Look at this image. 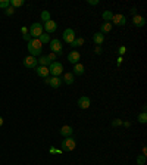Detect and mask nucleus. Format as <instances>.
<instances>
[{"label":"nucleus","mask_w":147,"mask_h":165,"mask_svg":"<svg viewBox=\"0 0 147 165\" xmlns=\"http://www.w3.org/2000/svg\"><path fill=\"white\" fill-rule=\"evenodd\" d=\"M28 52H30V56H38L43 52V44L40 43L38 39H31L28 41Z\"/></svg>","instance_id":"nucleus-1"},{"label":"nucleus","mask_w":147,"mask_h":165,"mask_svg":"<svg viewBox=\"0 0 147 165\" xmlns=\"http://www.w3.org/2000/svg\"><path fill=\"white\" fill-rule=\"evenodd\" d=\"M43 33H44L43 24H41V22H34V24H31V27H30V33L28 34H30L33 39H38Z\"/></svg>","instance_id":"nucleus-2"},{"label":"nucleus","mask_w":147,"mask_h":165,"mask_svg":"<svg viewBox=\"0 0 147 165\" xmlns=\"http://www.w3.org/2000/svg\"><path fill=\"white\" fill-rule=\"evenodd\" d=\"M77 147V142L74 137H65V140L62 142V151L63 152H72Z\"/></svg>","instance_id":"nucleus-3"},{"label":"nucleus","mask_w":147,"mask_h":165,"mask_svg":"<svg viewBox=\"0 0 147 165\" xmlns=\"http://www.w3.org/2000/svg\"><path fill=\"white\" fill-rule=\"evenodd\" d=\"M63 72V65L60 64V62H52L50 65H49V74H52L53 77H59L60 74Z\"/></svg>","instance_id":"nucleus-4"},{"label":"nucleus","mask_w":147,"mask_h":165,"mask_svg":"<svg viewBox=\"0 0 147 165\" xmlns=\"http://www.w3.org/2000/svg\"><path fill=\"white\" fill-rule=\"evenodd\" d=\"M50 50H52V53L58 55V56H60V55L63 53V49H62V43H60V40H58V39L50 40Z\"/></svg>","instance_id":"nucleus-5"},{"label":"nucleus","mask_w":147,"mask_h":165,"mask_svg":"<svg viewBox=\"0 0 147 165\" xmlns=\"http://www.w3.org/2000/svg\"><path fill=\"white\" fill-rule=\"evenodd\" d=\"M62 39H63L65 43L71 44L74 40H75V31H74L72 28H66V30L63 31V34H62Z\"/></svg>","instance_id":"nucleus-6"},{"label":"nucleus","mask_w":147,"mask_h":165,"mask_svg":"<svg viewBox=\"0 0 147 165\" xmlns=\"http://www.w3.org/2000/svg\"><path fill=\"white\" fill-rule=\"evenodd\" d=\"M24 66L30 68V69H35L38 66V60L35 59L34 56H27V58H24Z\"/></svg>","instance_id":"nucleus-7"},{"label":"nucleus","mask_w":147,"mask_h":165,"mask_svg":"<svg viewBox=\"0 0 147 165\" xmlns=\"http://www.w3.org/2000/svg\"><path fill=\"white\" fill-rule=\"evenodd\" d=\"M119 25V27H122V25H125L127 24V18L124 16V15H121V13H118V15H113L112 16V25Z\"/></svg>","instance_id":"nucleus-8"},{"label":"nucleus","mask_w":147,"mask_h":165,"mask_svg":"<svg viewBox=\"0 0 147 165\" xmlns=\"http://www.w3.org/2000/svg\"><path fill=\"white\" fill-rule=\"evenodd\" d=\"M43 28L46 30V33L47 34H52V33H54L56 30H58V24H56V21H47L46 24L43 25Z\"/></svg>","instance_id":"nucleus-9"},{"label":"nucleus","mask_w":147,"mask_h":165,"mask_svg":"<svg viewBox=\"0 0 147 165\" xmlns=\"http://www.w3.org/2000/svg\"><path fill=\"white\" fill-rule=\"evenodd\" d=\"M44 83L46 84H49V86H52L53 89H58V87H60V84H62V80L59 78V77H52V78H44Z\"/></svg>","instance_id":"nucleus-10"},{"label":"nucleus","mask_w":147,"mask_h":165,"mask_svg":"<svg viewBox=\"0 0 147 165\" xmlns=\"http://www.w3.org/2000/svg\"><path fill=\"white\" fill-rule=\"evenodd\" d=\"M78 106H80L81 109H88L90 106H91V100L88 96H81L80 99H78Z\"/></svg>","instance_id":"nucleus-11"},{"label":"nucleus","mask_w":147,"mask_h":165,"mask_svg":"<svg viewBox=\"0 0 147 165\" xmlns=\"http://www.w3.org/2000/svg\"><path fill=\"white\" fill-rule=\"evenodd\" d=\"M80 59H81V55H80V52H77V50H72V52L68 55V60L71 62V64H78L80 62Z\"/></svg>","instance_id":"nucleus-12"},{"label":"nucleus","mask_w":147,"mask_h":165,"mask_svg":"<svg viewBox=\"0 0 147 165\" xmlns=\"http://www.w3.org/2000/svg\"><path fill=\"white\" fill-rule=\"evenodd\" d=\"M35 72H37V75L38 77H41V78H47L49 77V66H37L35 68Z\"/></svg>","instance_id":"nucleus-13"},{"label":"nucleus","mask_w":147,"mask_h":165,"mask_svg":"<svg viewBox=\"0 0 147 165\" xmlns=\"http://www.w3.org/2000/svg\"><path fill=\"white\" fill-rule=\"evenodd\" d=\"M133 22H134V25L135 27L141 28V27H144V24H146V19H144L143 16H140V15H134Z\"/></svg>","instance_id":"nucleus-14"},{"label":"nucleus","mask_w":147,"mask_h":165,"mask_svg":"<svg viewBox=\"0 0 147 165\" xmlns=\"http://www.w3.org/2000/svg\"><path fill=\"white\" fill-rule=\"evenodd\" d=\"M72 133H74V130H72V127L71 126H63L62 128H60V134H62L63 137H71Z\"/></svg>","instance_id":"nucleus-15"},{"label":"nucleus","mask_w":147,"mask_h":165,"mask_svg":"<svg viewBox=\"0 0 147 165\" xmlns=\"http://www.w3.org/2000/svg\"><path fill=\"white\" fill-rule=\"evenodd\" d=\"M112 22H103L100 27V33L101 34H107V33H110L112 31Z\"/></svg>","instance_id":"nucleus-16"},{"label":"nucleus","mask_w":147,"mask_h":165,"mask_svg":"<svg viewBox=\"0 0 147 165\" xmlns=\"http://www.w3.org/2000/svg\"><path fill=\"white\" fill-rule=\"evenodd\" d=\"M93 41L97 44V46H100V44H103V41H105V35H103L101 33L93 34Z\"/></svg>","instance_id":"nucleus-17"},{"label":"nucleus","mask_w":147,"mask_h":165,"mask_svg":"<svg viewBox=\"0 0 147 165\" xmlns=\"http://www.w3.org/2000/svg\"><path fill=\"white\" fill-rule=\"evenodd\" d=\"M74 74L75 75H82L84 74V65L82 64H75V66H74Z\"/></svg>","instance_id":"nucleus-18"},{"label":"nucleus","mask_w":147,"mask_h":165,"mask_svg":"<svg viewBox=\"0 0 147 165\" xmlns=\"http://www.w3.org/2000/svg\"><path fill=\"white\" fill-rule=\"evenodd\" d=\"M37 60H38V65L40 66H49L52 64V60H50L49 56H41L40 59H37Z\"/></svg>","instance_id":"nucleus-19"},{"label":"nucleus","mask_w":147,"mask_h":165,"mask_svg":"<svg viewBox=\"0 0 147 165\" xmlns=\"http://www.w3.org/2000/svg\"><path fill=\"white\" fill-rule=\"evenodd\" d=\"M38 40H40V43L41 44H46V43H50V34H47V33H43L40 35V37H38Z\"/></svg>","instance_id":"nucleus-20"},{"label":"nucleus","mask_w":147,"mask_h":165,"mask_svg":"<svg viewBox=\"0 0 147 165\" xmlns=\"http://www.w3.org/2000/svg\"><path fill=\"white\" fill-rule=\"evenodd\" d=\"M62 83H66V84H72V83H74V74H71V72L63 74V81H62Z\"/></svg>","instance_id":"nucleus-21"},{"label":"nucleus","mask_w":147,"mask_h":165,"mask_svg":"<svg viewBox=\"0 0 147 165\" xmlns=\"http://www.w3.org/2000/svg\"><path fill=\"white\" fill-rule=\"evenodd\" d=\"M101 16H103L105 22H110V21H112V16H113V13L110 12V10H105V12L101 13Z\"/></svg>","instance_id":"nucleus-22"},{"label":"nucleus","mask_w":147,"mask_h":165,"mask_svg":"<svg viewBox=\"0 0 147 165\" xmlns=\"http://www.w3.org/2000/svg\"><path fill=\"white\" fill-rule=\"evenodd\" d=\"M84 41H85V40L82 39V37H80V39H75L72 41V43H71V46L72 47H78V46H82V44H84Z\"/></svg>","instance_id":"nucleus-23"},{"label":"nucleus","mask_w":147,"mask_h":165,"mask_svg":"<svg viewBox=\"0 0 147 165\" xmlns=\"http://www.w3.org/2000/svg\"><path fill=\"white\" fill-rule=\"evenodd\" d=\"M24 0H10V6L12 7H21V6H24Z\"/></svg>","instance_id":"nucleus-24"},{"label":"nucleus","mask_w":147,"mask_h":165,"mask_svg":"<svg viewBox=\"0 0 147 165\" xmlns=\"http://www.w3.org/2000/svg\"><path fill=\"white\" fill-rule=\"evenodd\" d=\"M41 21L46 24L47 21H50V12L49 10H44V12H41Z\"/></svg>","instance_id":"nucleus-25"},{"label":"nucleus","mask_w":147,"mask_h":165,"mask_svg":"<svg viewBox=\"0 0 147 165\" xmlns=\"http://www.w3.org/2000/svg\"><path fill=\"white\" fill-rule=\"evenodd\" d=\"M138 122H141V124H146L147 122V113L146 112H141L140 115H138Z\"/></svg>","instance_id":"nucleus-26"},{"label":"nucleus","mask_w":147,"mask_h":165,"mask_svg":"<svg viewBox=\"0 0 147 165\" xmlns=\"http://www.w3.org/2000/svg\"><path fill=\"white\" fill-rule=\"evenodd\" d=\"M10 6V0H0V7L2 9H6Z\"/></svg>","instance_id":"nucleus-27"},{"label":"nucleus","mask_w":147,"mask_h":165,"mask_svg":"<svg viewBox=\"0 0 147 165\" xmlns=\"http://www.w3.org/2000/svg\"><path fill=\"white\" fill-rule=\"evenodd\" d=\"M137 164L138 165L146 164V155H140V156H137Z\"/></svg>","instance_id":"nucleus-28"},{"label":"nucleus","mask_w":147,"mask_h":165,"mask_svg":"<svg viewBox=\"0 0 147 165\" xmlns=\"http://www.w3.org/2000/svg\"><path fill=\"white\" fill-rule=\"evenodd\" d=\"M5 13H6L7 16H12V15L15 13V7H12V6L6 7V9H5Z\"/></svg>","instance_id":"nucleus-29"},{"label":"nucleus","mask_w":147,"mask_h":165,"mask_svg":"<svg viewBox=\"0 0 147 165\" xmlns=\"http://www.w3.org/2000/svg\"><path fill=\"white\" fill-rule=\"evenodd\" d=\"M112 126L113 127H119V126H122V121H121V119H113V121H112Z\"/></svg>","instance_id":"nucleus-30"},{"label":"nucleus","mask_w":147,"mask_h":165,"mask_svg":"<svg viewBox=\"0 0 147 165\" xmlns=\"http://www.w3.org/2000/svg\"><path fill=\"white\" fill-rule=\"evenodd\" d=\"M87 3L88 5H91V6H96V5H99V0H88Z\"/></svg>","instance_id":"nucleus-31"},{"label":"nucleus","mask_w":147,"mask_h":165,"mask_svg":"<svg viewBox=\"0 0 147 165\" xmlns=\"http://www.w3.org/2000/svg\"><path fill=\"white\" fill-rule=\"evenodd\" d=\"M47 56L50 58V60H52V62H54V59H56V55H54V53H50V55H47Z\"/></svg>","instance_id":"nucleus-32"},{"label":"nucleus","mask_w":147,"mask_h":165,"mask_svg":"<svg viewBox=\"0 0 147 165\" xmlns=\"http://www.w3.org/2000/svg\"><path fill=\"white\" fill-rule=\"evenodd\" d=\"M31 39H33V37H31L30 34H24V40H27V41H30Z\"/></svg>","instance_id":"nucleus-33"},{"label":"nucleus","mask_w":147,"mask_h":165,"mask_svg":"<svg viewBox=\"0 0 147 165\" xmlns=\"http://www.w3.org/2000/svg\"><path fill=\"white\" fill-rule=\"evenodd\" d=\"M21 31H22V34H28V28L27 27H22V30H21Z\"/></svg>","instance_id":"nucleus-34"},{"label":"nucleus","mask_w":147,"mask_h":165,"mask_svg":"<svg viewBox=\"0 0 147 165\" xmlns=\"http://www.w3.org/2000/svg\"><path fill=\"white\" fill-rule=\"evenodd\" d=\"M125 52H127V49H125V47L122 46V47H121V49H119V53H121V55H124V53H125Z\"/></svg>","instance_id":"nucleus-35"},{"label":"nucleus","mask_w":147,"mask_h":165,"mask_svg":"<svg viewBox=\"0 0 147 165\" xmlns=\"http://www.w3.org/2000/svg\"><path fill=\"white\" fill-rule=\"evenodd\" d=\"M96 53H97V55H100V53H101V47H96Z\"/></svg>","instance_id":"nucleus-36"},{"label":"nucleus","mask_w":147,"mask_h":165,"mask_svg":"<svg viewBox=\"0 0 147 165\" xmlns=\"http://www.w3.org/2000/svg\"><path fill=\"white\" fill-rule=\"evenodd\" d=\"M56 151H58V149H54L53 146H52V147H50V153H56Z\"/></svg>","instance_id":"nucleus-37"},{"label":"nucleus","mask_w":147,"mask_h":165,"mask_svg":"<svg viewBox=\"0 0 147 165\" xmlns=\"http://www.w3.org/2000/svg\"><path fill=\"white\" fill-rule=\"evenodd\" d=\"M122 126H125V127H129V126H131V122H128V121H127V122H122Z\"/></svg>","instance_id":"nucleus-38"},{"label":"nucleus","mask_w":147,"mask_h":165,"mask_svg":"<svg viewBox=\"0 0 147 165\" xmlns=\"http://www.w3.org/2000/svg\"><path fill=\"white\" fill-rule=\"evenodd\" d=\"M146 153H147V147L144 146V147H143V155H146Z\"/></svg>","instance_id":"nucleus-39"},{"label":"nucleus","mask_w":147,"mask_h":165,"mask_svg":"<svg viewBox=\"0 0 147 165\" xmlns=\"http://www.w3.org/2000/svg\"><path fill=\"white\" fill-rule=\"evenodd\" d=\"M121 64H122V58L119 56V58H118V65H121Z\"/></svg>","instance_id":"nucleus-40"},{"label":"nucleus","mask_w":147,"mask_h":165,"mask_svg":"<svg viewBox=\"0 0 147 165\" xmlns=\"http://www.w3.org/2000/svg\"><path fill=\"white\" fill-rule=\"evenodd\" d=\"M3 126V118H2V117H0V127Z\"/></svg>","instance_id":"nucleus-41"}]
</instances>
